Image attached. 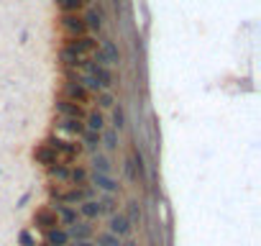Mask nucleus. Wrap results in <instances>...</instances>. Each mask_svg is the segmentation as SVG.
I'll list each match as a JSON object with an SVG mask.
<instances>
[{
    "label": "nucleus",
    "mask_w": 261,
    "mask_h": 246,
    "mask_svg": "<svg viewBox=\"0 0 261 246\" xmlns=\"http://www.w3.org/2000/svg\"><path fill=\"white\" fill-rule=\"evenodd\" d=\"M64 46H67L69 52H74L77 57L90 59V57L95 54V49H97V39H92V36H74V39H67Z\"/></svg>",
    "instance_id": "obj_5"
},
{
    "label": "nucleus",
    "mask_w": 261,
    "mask_h": 246,
    "mask_svg": "<svg viewBox=\"0 0 261 246\" xmlns=\"http://www.w3.org/2000/svg\"><path fill=\"white\" fill-rule=\"evenodd\" d=\"M54 129L62 131V134H69V136H82L85 123L82 120H74V118H57L54 120Z\"/></svg>",
    "instance_id": "obj_11"
},
{
    "label": "nucleus",
    "mask_w": 261,
    "mask_h": 246,
    "mask_svg": "<svg viewBox=\"0 0 261 246\" xmlns=\"http://www.w3.org/2000/svg\"><path fill=\"white\" fill-rule=\"evenodd\" d=\"M44 241H46L49 246H67V243H72L67 228H51V231H46V238H44Z\"/></svg>",
    "instance_id": "obj_17"
},
{
    "label": "nucleus",
    "mask_w": 261,
    "mask_h": 246,
    "mask_svg": "<svg viewBox=\"0 0 261 246\" xmlns=\"http://www.w3.org/2000/svg\"><path fill=\"white\" fill-rule=\"evenodd\" d=\"M113 110V115H110V126H113V131H123V126H125V110L120 108V105H113L110 108Z\"/></svg>",
    "instance_id": "obj_27"
},
{
    "label": "nucleus",
    "mask_w": 261,
    "mask_h": 246,
    "mask_svg": "<svg viewBox=\"0 0 261 246\" xmlns=\"http://www.w3.org/2000/svg\"><path fill=\"white\" fill-rule=\"evenodd\" d=\"M67 246H72V243H67Z\"/></svg>",
    "instance_id": "obj_37"
},
{
    "label": "nucleus",
    "mask_w": 261,
    "mask_h": 246,
    "mask_svg": "<svg viewBox=\"0 0 261 246\" xmlns=\"http://www.w3.org/2000/svg\"><path fill=\"white\" fill-rule=\"evenodd\" d=\"M34 162L49 169V167L59 164V157H57V154H54V152H51V149H49V146H46L44 141H41V144H39V146L34 149Z\"/></svg>",
    "instance_id": "obj_12"
},
{
    "label": "nucleus",
    "mask_w": 261,
    "mask_h": 246,
    "mask_svg": "<svg viewBox=\"0 0 261 246\" xmlns=\"http://www.w3.org/2000/svg\"><path fill=\"white\" fill-rule=\"evenodd\" d=\"M87 185L97 192H105V195H118L120 192V182L113 177V175H97V172H90L87 177Z\"/></svg>",
    "instance_id": "obj_3"
},
{
    "label": "nucleus",
    "mask_w": 261,
    "mask_h": 246,
    "mask_svg": "<svg viewBox=\"0 0 261 246\" xmlns=\"http://www.w3.org/2000/svg\"><path fill=\"white\" fill-rule=\"evenodd\" d=\"M36 246H49V243H46V241H44V243H36Z\"/></svg>",
    "instance_id": "obj_35"
},
{
    "label": "nucleus",
    "mask_w": 261,
    "mask_h": 246,
    "mask_svg": "<svg viewBox=\"0 0 261 246\" xmlns=\"http://www.w3.org/2000/svg\"><path fill=\"white\" fill-rule=\"evenodd\" d=\"M113 3H115V6H118V0H113Z\"/></svg>",
    "instance_id": "obj_36"
},
{
    "label": "nucleus",
    "mask_w": 261,
    "mask_h": 246,
    "mask_svg": "<svg viewBox=\"0 0 261 246\" xmlns=\"http://www.w3.org/2000/svg\"><path fill=\"white\" fill-rule=\"evenodd\" d=\"M46 175H49V180H51V182H57V185H69V164H64V162H59V164L49 167V169H46Z\"/></svg>",
    "instance_id": "obj_16"
},
{
    "label": "nucleus",
    "mask_w": 261,
    "mask_h": 246,
    "mask_svg": "<svg viewBox=\"0 0 261 246\" xmlns=\"http://www.w3.org/2000/svg\"><path fill=\"white\" fill-rule=\"evenodd\" d=\"M18 243H21V246H36V238L31 236V231L23 228V231L18 233Z\"/></svg>",
    "instance_id": "obj_31"
},
{
    "label": "nucleus",
    "mask_w": 261,
    "mask_h": 246,
    "mask_svg": "<svg viewBox=\"0 0 261 246\" xmlns=\"http://www.w3.org/2000/svg\"><path fill=\"white\" fill-rule=\"evenodd\" d=\"M72 246H95V241H77V243H72Z\"/></svg>",
    "instance_id": "obj_32"
},
{
    "label": "nucleus",
    "mask_w": 261,
    "mask_h": 246,
    "mask_svg": "<svg viewBox=\"0 0 261 246\" xmlns=\"http://www.w3.org/2000/svg\"><path fill=\"white\" fill-rule=\"evenodd\" d=\"M44 144H46V146L59 157V162H64V164L74 162V159H77V154L82 152V149H80V144H72V141H67V139H62V136H49Z\"/></svg>",
    "instance_id": "obj_2"
},
{
    "label": "nucleus",
    "mask_w": 261,
    "mask_h": 246,
    "mask_svg": "<svg viewBox=\"0 0 261 246\" xmlns=\"http://www.w3.org/2000/svg\"><path fill=\"white\" fill-rule=\"evenodd\" d=\"M130 228H134V226L128 223V218H125L123 213H113V215L108 218V231H110L113 236H118L120 241L130 236Z\"/></svg>",
    "instance_id": "obj_9"
},
{
    "label": "nucleus",
    "mask_w": 261,
    "mask_h": 246,
    "mask_svg": "<svg viewBox=\"0 0 261 246\" xmlns=\"http://www.w3.org/2000/svg\"><path fill=\"white\" fill-rule=\"evenodd\" d=\"M123 241L118 238V236H113L110 231H100L97 233V241H95V246H120Z\"/></svg>",
    "instance_id": "obj_28"
},
{
    "label": "nucleus",
    "mask_w": 261,
    "mask_h": 246,
    "mask_svg": "<svg viewBox=\"0 0 261 246\" xmlns=\"http://www.w3.org/2000/svg\"><path fill=\"white\" fill-rule=\"evenodd\" d=\"M80 141H82V146L80 149H87V152H100V134H95V131H82V136H80Z\"/></svg>",
    "instance_id": "obj_22"
},
{
    "label": "nucleus",
    "mask_w": 261,
    "mask_h": 246,
    "mask_svg": "<svg viewBox=\"0 0 261 246\" xmlns=\"http://www.w3.org/2000/svg\"><path fill=\"white\" fill-rule=\"evenodd\" d=\"M95 64H100V67H115V64H120V49L115 46V41L113 39H102V44L95 49V54L90 57Z\"/></svg>",
    "instance_id": "obj_1"
},
{
    "label": "nucleus",
    "mask_w": 261,
    "mask_h": 246,
    "mask_svg": "<svg viewBox=\"0 0 261 246\" xmlns=\"http://www.w3.org/2000/svg\"><path fill=\"white\" fill-rule=\"evenodd\" d=\"M77 213L85 220H97L100 218V205H97V200H85V203L77 205Z\"/></svg>",
    "instance_id": "obj_21"
},
{
    "label": "nucleus",
    "mask_w": 261,
    "mask_h": 246,
    "mask_svg": "<svg viewBox=\"0 0 261 246\" xmlns=\"http://www.w3.org/2000/svg\"><path fill=\"white\" fill-rule=\"evenodd\" d=\"M69 231V238H72V243H77V241H92V226L87 223V220H77L72 228H67Z\"/></svg>",
    "instance_id": "obj_13"
},
{
    "label": "nucleus",
    "mask_w": 261,
    "mask_h": 246,
    "mask_svg": "<svg viewBox=\"0 0 261 246\" xmlns=\"http://www.w3.org/2000/svg\"><path fill=\"white\" fill-rule=\"evenodd\" d=\"M57 6L62 8V13H80L82 11L80 0H57Z\"/></svg>",
    "instance_id": "obj_29"
},
{
    "label": "nucleus",
    "mask_w": 261,
    "mask_h": 246,
    "mask_svg": "<svg viewBox=\"0 0 261 246\" xmlns=\"http://www.w3.org/2000/svg\"><path fill=\"white\" fill-rule=\"evenodd\" d=\"M49 208L57 213L62 228H72V226L80 220V213H77V208H72V205H49Z\"/></svg>",
    "instance_id": "obj_10"
},
{
    "label": "nucleus",
    "mask_w": 261,
    "mask_h": 246,
    "mask_svg": "<svg viewBox=\"0 0 261 246\" xmlns=\"http://www.w3.org/2000/svg\"><path fill=\"white\" fill-rule=\"evenodd\" d=\"M59 97L72 100V103H77V105L90 103V92H87L80 82H74V80H64V82H62V95H59Z\"/></svg>",
    "instance_id": "obj_7"
},
{
    "label": "nucleus",
    "mask_w": 261,
    "mask_h": 246,
    "mask_svg": "<svg viewBox=\"0 0 261 246\" xmlns=\"http://www.w3.org/2000/svg\"><path fill=\"white\" fill-rule=\"evenodd\" d=\"M59 62H62L67 69H82V64H85V59H82V57H77L74 52H69L67 46H62V49H59Z\"/></svg>",
    "instance_id": "obj_19"
},
{
    "label": "nucleus",
    "mask_w": 261,
    "mask_h": 246,
    "mask_svg": "<svg viewBox=\"0 0 261 246\" xmlns=\"http://www.w3.org/2000/svg\"><path fill=\"white\" fill-rule=\"evenodd\" d=\"M82 123H85L87 131H95V134H102L105 131V115L100 110H87V115H85Z\"/></svg>",
    "instance_id": "obj_14"
},
{
    "label": "nucleus",
    "mask_w": 261,
    "mask_h": 246,
    "mask_svg": "<svg viewBox=\"0 0 261 246\" xmlns=\"http://www.w3.org/2000/svg\"><path fill=\"white\" fill-rule=\"evenodd\" d=\"M90 164H92V172H97V175H113V162L102 152H95L92 159H90Z\"/></svg>",
    "instance_id": "obj_15"
},
{
    "label": "nucleus",
    "mask_w": 261,
    "mask_h": 246,
    "mask_svg": "<svg viewBox=\"0 0 261 246\" xmlns=\"http://www.w3.org/2000/svg\"><path fill=\"white\" fill-rule=\"evenodd\" d=\"M120 246H139V243H136V241H130V238H125V241H123Z\"/></svg>",
    "instance_id": "obj_33"
},
{
    "label": "nucleus",
    "mask_w": 261,
    "mask_h": 246,
    "mask_svg": "<svg viewBox=\"0 0 261 246\" xmlns=\"http://www.w3.org/2000/svg\"><path fill=\"white\" fill-rule=\"evenodd\" d=\"M123 215L128 218V223H130V226H139V223H141V218H144L141 205H139L136 200H128V203H125V213H123Z\"/></svg>",
    "instance_id": "obj_24"
},
{
    "label": "nucleus",
    "mask_w": 261,
    "mask_h": 246,
    "mask_svg": "<svg viewBox=\"0 0 261 246\" xmlns=\"http://www.w3.org/2000/svg\"><path fill=\"white\" fill-rule=\"evenodd\" d=\"M34 226H36V228H41L44 233H46V231H51V228H62V226H59L57 213H54L49 205H44V208H39V210L34 213Z\"/></svg>",
    "instance_id": "obj_8"
},
{
    "label": "nucleus",
    "mask_w": 261,
    "mask_h": 246,
    "mask_svg": "<svg viewBox=\"0 0 261 246\" xmlns=\"http://www.w3.org/2000/svg\"><path fill=\"white\" fill-rule=\"evenodd\" d=\"M80 3H82V8H85V6H92V0H80Z\"/></svg>",
    "instance_id": "obj_34"
},
{
    "label": "nucleus",
    "mask_w": 261,
    "mask_h": 246,
    "mask_svg": "<svg viewBox=\"0 0 261 246\" xmlns=\"http://www.w3.org/2000/svg\"><path fill=\"white\" fill-rule=\"evenodd\" d=\"M54 113H57V118H74V120H85L87 108H85V105H77V103H72V100L57 97V103H54Z\"/></svg>",
    "instance_id": "obj_6"
},
{
    "label": "nucleus",
    "mask_w": 261,
    "mask_h": 246,
    "mask_svg": "<svg viewBox=\"0 0 261 246\" xmlns=\"http://www.w3.org/2000/svg\"><path fill=\"white\" fill-rule=\"evenodd\" d=\"M118 144H120V136H118V131H113V129H105V131L100 134V146H105L108 152H115V149H118Z\"/></svg>",
    "instance_id": "obj_26"
},
{
    "label": "nucleus",
    "mask_w": 261,
    "mask_h": 246,
    "mask_svg": "<svg viewBox=\"0 0 261 246\" xmlns=\"http://www.w3.org/2000/svg\"><path fill=\"white\" fill-rule=\"evenodd\" d=\"M82 21H85V29L87 31H92V34H100L102 31V16L95 8H87L85 16H82Z\"/></svg>",
    "instance_id": "obj_18"
},
{
    "label": "nucleus",
    "mask_w": 261,
    "mask_h": 246,
    "mask_svg": "<svg viewBox=\"0 0 261 246\" xmlns=\"http://www.w3.org/2000/svg\"><path fill=\"white\" fill-rule=\"evenodd\" d=\"M59 26H62V31L67 34V39L87 36V29H85V21H82L80 13H62V16H59Z\"/></svg>",
    "instance_id": "obj_4"
},
{
    "label": "nucleus",
    "mask_w": 261,
    "mask_h": 246,
    "mask_svg": "<svg viewBox=\"0 0 261 246\" xmlns=\"http://www.w3.org/2000/svg\"><path fill=\"white\" fill-rule=\"evenodd\" d=\"M130 164H134V169H136V177L139 180H146V162H144V154L134 146L130 149Z\"/></svg>",
    "instance_id": "obj_25"
},
{
    "label": "nucleus",
    "mask_w": 261,
    "mask_h": 246,
    "mask_svg": "<svg viewBox=\"0 0 261 246\" xmlns=\"http://www.w3.org/2000/svg\"><path fill=\"white\" fill-rule=\"evenodd\" d=\"M87 177H90V172H87L82 164L69 167V185H72V187H90V185H87Z\"/></svg>",
    "instance_id": "obj_20"
},
{
    "label": "nucleus",
    "mask_w": 261,
    "mask_h": 246,
    "mask_svg": "<svg viewBox=\"0 0 261 246\" xmlns=\"http://www.w3.org/2000/svg\"><path fill=\"white\" fill-rule=\"evenodd\" d=\"M118 100H115V95L110 92V90H102V92H97V105L100 108H113Z\"/></svg>",
    "instance_id": "obj_30"
},
{
    "label": "nucleus",
    "mask_w": 261,
    "mask_h": 246,
    "mask_svg": "<svg viewBox=\"0 0 261 246\" xmlns=\"http://www.w3.org/2000/svg\"><path fill=\"white\" fill-rule=\"evenodd\" d=\"M97 200V205H100V215H113V213H118V203H115V195H100V198H95Z\"/></svg>",
    "instance_id": "obj_23"
}]
</instances>
